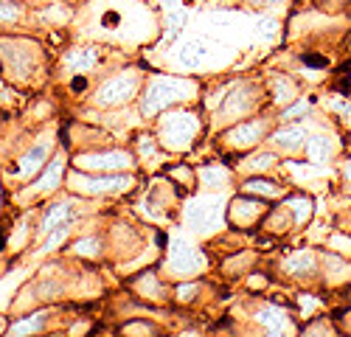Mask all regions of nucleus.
<instances>
[{
    "label": "nucleus",
    "instance_id": "f257e3e1",
    "mask_svg": "<svg viewBox=\"0 0 351 337\" xmlns=\"http://www.w3.org/2000/svg\"><path fill=\"white\" fill-rule=\"evenodd\" d=\"M247 191H267V197H273L276 194V186H270V183H250Z\"/></svg>",
    "mask_w": 351,
    "mask_h": 337
},
{
    "label": "nucleus",
    "instance_id": "f03ea898",
    "mask_svg": "<svg viewBox=\"0 0 351 337\" xmlns=\"http://www.w3.org/2000/svg\"><path fill=\"white\" fill-rule=\"evenodd\" d=\"M304 62H306L309 68H326V60H324V56H304Z\"/></svg>",
    "mask_w": 351,
    "mask_h": 337
}]
</instances>
